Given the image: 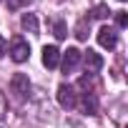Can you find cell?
Listing matches in <instances>:
<instances>
[{
    "label": "cell",
    "mask_w": 128,
    "mask_h": 128,
    "mask_svg": "<svg viewBox=\"0 0 128 128\" xmlns=\"http://www.w3.org/2000/svg\"><path fill=\"white\" fill-rule=\"evenodd\" d=\"M80 58H83V63H86V73H90V76H96V73L103 68V58H100L96 50H90V48H88Z\"/></svg>",
    "instance_id": "5"
},
{
    "label": "cell",
    "mask_w": 128,
    "mask_h": 128,
    "mask_svg": "<svg viewBox=\"0 0 128 128\" xmlns=\"http://www.w3.org/2000/svg\"><path fill=\"white\" fill-rule=\"evenodd\" d=\"M80 50L78 48H68V50H63L60 53V68H63V73H73L78 66H80Z\"/></svg>",
    "instance_id": "3"
},
{
    "label": "cell",
    "mask_w": 128,
    "mask_h": 128,
    "mask_svg": "<svg viewBox=\"0 0 128 128\" xmlns=\"http://www.w3.org/2000/svg\"><path fill=\"white\" fill-rule=\"evenodd\" d=\"M116 25H118V28H126V25H128V15H126L123 10L116 13Z\"/></svg>",
    "instance_id": "13"
},
{
    "label": "cell",
    "mask_w": 128,
    "mask_h": 128,
    "mask_svg": "<svg viewBox=\"0 0 128 128\" xmlns=\"http://www.w3.org/2000/svg\"><path fill=\"white\" fill-rule=\"evenodd\" d=\"M98 43H100V48H106V50H113V48L118 45V33H116V28H110V25H103V28L98 30Z\"/></svg>",
    "instance_id": "4"
},
{
    "label": "cell",
    "mask_w": 128,
    "mask_h": 128,
    "mask_svg": "<svg viewBox=\"0 0 128 128\" xmlns=\"http://www.w3.org/2000/svg\"><path fill=\"white\" fill-rule=\"evenodd\" d=\"M33 0H8V8L10 10H18V8H28Z\"/></svg>",
    "instance_id": "12"
},
{
    "label": "cell",
    "mask_w": 128,
    "mask_h": 128,
    "mask_svg": "<svg viewBox=\"0 0 128 128\" xmlns=\"http://www.w3.org/2000/svg\"><path fill=\"white\" fill-rule=\"evenodd\" d=\"M120 3H123V0H120Z\"/></svg>",
    "instance_id": "16"
},
{
    "label": "cell",
    "mask_w": 128,
    "mask_h": 128,
    "mask_svg": "<svg viewBox=\"0 0 128 128\" xmlns=\"http://www.w3.org/2000/svg\"><path fill=\"white\" fill-rule=\"evenodd\" d=\"M10 58H13L15 63H25V60L30 58V45H28L25 38L15 35V38L10 40Z\"/></svg>",
    "instance_id": "2"
},
{
    "label": "cell",
    "mask_w": 128,
    "mask_h": 128,
    "mask_svg": "<svg viewBox=\"0 0 128 128\" xmlns=\"http://www.w3.org/2000/svg\"><path fill=\"white\" fill-rule=\"evenodd\" d=\"M20 28H23L25 33H33V35H38V18H35L33 13H25V15L20 18Z\"/></svg>",
    "instance_id": "8"
},
{
    "label": "cell",
    "mask_w": 128,
    "mask_h": 128,
    "mask_svg": "<svg viewBox=\"0 0 128 128\" xmlns=\"http://www.w3.org/2000/svg\"><path fill=\"white\" fill-rule=\"evenodd\" d=\"M5 116H8V100H5L3 93H0V120H5Z\"/></svg>",
    "instance_id": "14"
},
{
    "label": "cell",
    "mask_w": 128,
    "mask_h": 128,
    "mask_svg": "<svg viewBox=\"0 0 128 128\" xmlns=\"http://www.w3.org/2000/svg\"><path fill=\"white\" fill-rule=\"evenodd\" d=\"M10 93H13V98L15 100H28V96H30V78L25 76V73H15L13 78H10Z\"/></svg>",
    "instance_id": "1"
},
{
    "label": "cell",
    "mask_w": 128,
    "mask_h": 128,
    "mask_svg": "<svg viewBox=\"0 0 128 128\" xmlns=\"http://www.w3.org/2000/svg\"><path fill=\"white\" fill-rule=\"evenodd\" d=\"M86 25H90L88 18H83V20L78 23V28H76V38H78V40H86V38H88V28H86Z\"/></svg>",
    "instance_id": "11"
},
{
    "label": "cell",
    "mask_w": 128,
    "mask_h": 128,
    "mask_svg": "<svg viewBox=\"0 0 128 128\" xmlns=\"http://www.w3.org/2000/svg\"><path fill=\"white\" fill-rule=\"evenodd\" d=\"M43 66H45L48 70H53V68L60 66V50H58L55 45H45V48H43Z\"/></svg>",
    "instance_id": "7"
},
{
    "label": "cell",
    "mask_w": 128,
    "mask_h": 128,
    "mask_svg": "<svg viewBox=\"0 0 128 128\" xmlns=\"http://www.w3.org/2000/svg\"><path fill=\"white\" fill-rule=\"evenodd\" d=\"M50 25H53V35H55L58 40H63V38L68 35V28H66V23H63L60 18H58V20H50Z\"/></svg>",
    "instance_id": "9"
},
{
    "label": "cell",
    "mask_w": 128,
    "mask_h": 128,
    "mask_svg": "<svg viewBox=\"0 0 128 128\" xmlns=\"http://www.w3.org/2000/svg\"><path fill=\"white\" fill-rule=\"evenodd\" d=\"M58 103L66 108V110H70V108H76V88L73 86H66L63 83L60 88H58Z\"/></svg>",
    "instance_id": "6"
},
{
    "label": "cell",
    "mask_w": 128,
    "mask_h": 128,
    "mask_svg": "<svg viewBox=\"0 0 128 128\" xmlns=\"http://www.w3.org/2000/svg\"><path fill=\"white\" fill-rule=\"evenodd\" d=\"M5 53H8V43H5V38H3V35H0V58H3Z\"/></svg>",
    "instance_id": "15"
},
{
    "label": "cell",
    "mask_w": 128,
    "mask_h": 128,
    "mask_svg": "<svg viewBox=\"0 0 128 128\" xmlns=\"http://www.w3.org/2000/svg\"><path fill=\"white\" fill-rule=\"evenodd\" d=\"M108 8L106 5H96L93 10H90V15H88V20H103V18H108Z\"/></svg>",
    "instance_id": "10"
}]
</instances>
